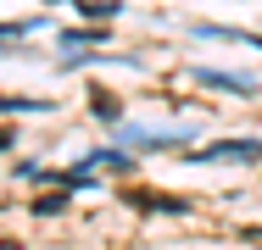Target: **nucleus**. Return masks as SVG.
I'll use <instances>...</instances> for the list:
<instances>
[{
  "mask_svg": "<svg viewBox=\"0 0 262 250\" xmlns=\"http://www.w3.org/2000/svg\"><path fill=\"white\" fill-rule=\"evenodd\" d=\"M195 161H262V139H223L195 150Z\"/></svg>",
  "mask_w": 262,
  "mask_h": 250,
  "instance_id": "1",
  "label": "nucleus"
},
{
  "mask_svg": "<svg viewBox=\"0 0 262 250\" xmlns=\"http://www.w3.org/2000/svg\"><path fill=\"white\" fill-rule=\"evenodd\" d=\"M117 139H123V150H167V145H179V139H190V134H145V128L117 122Z\"/></svg>",
  "mask_w": 262,
  "mask_h": 250,
  "instance_id": "2",
  "label": "nucleus"
},
{
  "mask_svg": "<svg viewBox=\"0 0 262 250\" xmlns=\"http://www.w3.org/2000/svg\"><path fill=\"white\" fill-rule=\"evenodd\" d=\"M190 78H195V84H212V89H234V95H251V89H257V78H246V72H217V67H190Z\"/></svg>",
  "mask_w": 262,
  "mask_h": 250,
  "instance_id": "3",
  "label": "nucleus"
},
{
  "mask_svg": "<svg viewBox=\"0 0 262 250\" xmlns=\"http://www.w3.org/2000/svg\"><path fill=\"white\" fill-rule=\"evenodd\" d=\"M195 34H201V39H229V45H251V50H262V34H251V28H223V22H195Z\"/></svg>",
  "mask_w": 262,
  "mask_h": 250,
  "instance_id": "4",
  "label": "nucleus"
},
{
  "mask_svg": "<svg viewBox=\"0 0 262 250\" xmlns=\"http://www.w3.org/2000/svg\"><path fill=\"white\" fill-rule=\"evenodd\" d=\"M90 111H95L101 122H112V128H117V117H123V106H117V95H106V89H95V95H90Z\"/></svg>",
  "mask_w": 262,
  "mask_h": 250,
  "instance_id": "5",
  "label": "nucleus"
},
{
  "mask_svg": "<svg viewBox=\"0 0 262 250\" xmlns=\"http://www.w3.org/2000/svg\"><path fill=\"white\" fill-rule=\"evenodd\" d=\"M78 167H90V172H95V167H128V150H90Z\"/></svg>",
  "mask_w": 262,
  "mask_h": 250,
  "instance_id": "6",
  "label": "nucleus"
},
{
  "mask_svg": "<svg viewBox=\"0 0 262 250\" xmlns=\"http://www.w3.org/2000/svg\"><path fill=\"white\" fill-rule=\"evenodd\" d=\"M78 11H84V17H95V22H112V17L123 11V0H78Z\"/></svg>",
  "mask_w": 262,
  "mask_h": 250,
  "instance_id": "7",
  "label": "nucleus"
},
{
  "mask_svg": "<svg viewBox=\"0 0 262 250\" xmlns=\"http://www.w3.org/2000/svg\"><path fill=\"white\" fill-rule=\"evenodd\" d=\"M39 28H45L39 17H28V22H0V45H6V39H23V34H39Z\"/></svg>",
  "mask_w": 262,
  "mask_h": 250,
  "instance_id": "8",
  "label": "nucleus"
},
{
  "mask_svg": "<svg viewBox=\"0 0 262 250\" xmlns=\"http://www.w3.org/2000/svg\"><path fill=\"white\" fill-rule=\"evenodd\" d=\"M106 39V28H67L61 34V45H101Z\"/></svg>",
  "mask_w": 262,
  "mask_h": 250,
  "instance_id": "9",
  "label": "nucleus"
},
{
  "mask_svg": "<svg viewBox=\"0 0 262 250\" xmlns=\"http://www.w3.org/2000/svg\"><path fill=\"white\" fill-rule=\"evenodd\" d=\"M0 111H51V100H23V95H0Z\"/></svg>",
  "mask_w": 262,
  "mask_h": 250,
  "instance_id": "10",
  "label": "nucleus"
},
{
  "mask_svg": "<svg viewBox=\"0 0 262 250\" xmlns=\"http://www.w3.org/2000/svg\"><path fill=\"white\" fill-rule=\"evenodd\" d=\"M61 200H67V189H61V195H39V200H34V211L51 217V211H61Z\"/></svg>",
  "mask_w": 262,
  "mask_h": 250,
  "instance_id": "11",
  "label": "nucleus"
},
{
  "mask_svg": "<svg viewBox=\"0 0 262 250\" xmlns=\"http://www.w3.org/2000/svg\"><path fill=\"white\" fill-rule=\"evenodd\" d=\"M11 139H17V134H0V150H11Z\"/></svg>",
  "mask_w": 262,
  "mask_h": 250,
  "instance_id": "12",
  "label": "nucleus"
}]
</instances>
